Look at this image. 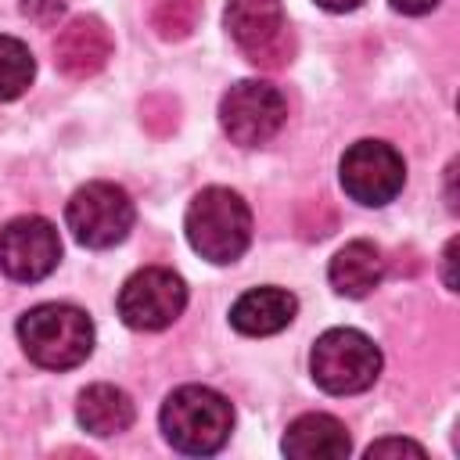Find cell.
I'll use <instances>...</instances> for the list:
<instances>
[{
  "mask_svg": "<svg viewBox=\"0 0 460 460\" xmlns=\"http://www.w3.org/2000/svg\"><path fill=\"white\" fill-rule=\"evenodd\" d=\"M338 180L352 201H359L367 208H381L399 198V190L406 183V162L385 140H356L341 155Z\"/></svg>",
  "mask_w": 460,
  "mask_h": 460,
  "instance_id": "cell-8",
  "label": "cell"
},
{
  "mask_svg": "<svg viewBox=\"0 0 460 460\" xmlns=\"http://www.w3.org/2000/svg\"><path fill=\"white\" fill-rule=\"evenodd\" d=\"M65 219L72 237L83 248H115L119 241H126V234L133 230V201L119 183L108 180H93L86 187H79L68 205H65Z\"/></svg>",
  "mask_w": 460,
  "mask_h": 460,
  "instance_id": "cell-5",
  "label": "cell"
},
{
  "mask_svg": "<svg viewBox=\"0 0 460 460\" xmlns=\"http://www.w3.org/2000/svg\"><path fill=\"white\" fill-rule=\"evenodd\" d=\"M183 230L201 259L226 266L237 262L252 244V208L230 187H205L187 205Z\"/></svg>",
  "mask_w": 460,
  "mask_h": 460,
  "instance_id": "cell-2",
  "label": "cell"
},
{
  "mask_svg": "<svg viewBox=\"0 0 460 460\" xmlns=\"http://www.w3.org/2000/svg\"><path fill=\"white\" fill-rule=\"evenodd\" d=\"M323 11H334V14H345V11H356L363 0H316Z\"/></svg>",
  "mask_w": 460,
  "mask_h": 460,
  "instance_id": "cell-22",
  "label": "cell"
},
{
  "mask_svg": "<svg viewBox=\"0 0 460 460\" xmlns=\"http://www.w3.org/2000/svg\"><path fill=\"white\" fill-rule=\"evenodd\" d=\"M187 305V284L165 266L137 270L119 291V316L133 331H162Z\"/></svg>",
  "mask_w": 460,
  "mask_h": 460,
  "instance_id": "cell-9",
  "label": "cell"
},
{
  "mask_svg": "<svg viewBox=\"0 0 460 460\" xmlns=\"http://www.w3.org/2000/svg\"><path fill=\"white\" fill-rule=\"evenodd\" d=\"M284 122H288V101L266 79H241L219 101V126L241 147L270 144Z\"/></svg>",
  "mask_w": 460,
  "mask_h": 460,
  "instance_id": "cell-6",
  "label": "cell"
},
{
  "mask_svg": "<svg viewBox=\"0 0 460 460\" xmlns=\"http://www.w3.org/2000/svg\"><path fill=\"white\" fill-rule=\"evenodd\" d=\"M424 456V446L420 442H410V438H381V442H370L367 446V460L374 456Z\"/></svg>",
  "mask_w": 460,
  "mask_h": 460,
  "instance_id": "cell-18",
  "label": "cell"
},
{
  "mask_svg": "<svg viewBox=\"0 0 460 460\" xmlns=\"http://www.w3.org/2000/svg\"><path fill=\"white\" fill-rule=\"evenodd\" d=\"M137 410H133V399L115 388V385H90L79 392L75 399V420L83 431L97 435V438H111L119 431H126L133 424Z\"/></svg>",
  "mask_w": 460,
  "mask_h": 460,
  "instance_id": "cell-15",
  "label": "cell"
},
{
  "mask_svg": "<svg viewBox=\"0 0 460 460\" xmlns=\"http://www.w3.org/2000/svg\"><path fill=\"white\" fill-rule=\"evenodd\" d=\"M223 25L252 65L284 68L291 61L295 47L280 0H226Z\"/></svg>",
  "mask_w": 460,
  "mask_h": 460,
  "instance_id": "cell-7",
  "label": "cell"
},
{
  "mask_svg": "<svg viewBox=\"0 0 460 460\" xmlns=\"http://www.w3.org/2000/svg\"><path fill=\"white\" fill-rule=\"evenodd\" d=\"M111 58V32L97 14H75L54 36V65L68 79L97 75Z\"/></svg>",
  "mask_w": 460,
  "mask_h": 460,
  "instance_id": "cell-11",
  "label": "cell"
},
{
  "mask_svg": "<svg viewBox=\"0 0 460 460\" xmlns=\"http://www.w3.org/2000/svg\"><path fill=\"white\" fill-rule=\"evenodd\" d=\"M453 259H456V237L446 244V252H442V280H446V288L449 291H456V277H453Z\"/></svg>",
  "mask_w": 460,
  "mask_h": 460,
  "instance_id": "cell-20",
  "label": "cell"
},
{
  "mask_svg": "<svg viewBox=\"0 0 460 460\" xmlns=\"http://www.w3.org/2000/svg\"><path fill=\"white\" fill-rule=\"evenodd\" d=\"M205 4L201 0H158L151 11V25L162 40H187L201 22Z\"/></svg>",
  "mask_w": 460,
  "mask_h": 460,
  "instance_id": "cell-17",
  "label": "cell"
},
{
  "mask_svg": "<svg viewBox=\"0 0 460 460\" xmlns=\"http://www.w3.org/2000/svg\"><path fill=\"white\" fill-rule=\"evenodd\" d=\"M22 352L47 370H72L93 352V320L68 302H43L18 320Z\"/></svg>",
  "mask_w": 460,
  "mask_h": 460,
  "instance_id": "cell-3",
  "label": "cell"
},
{
  "mask_svg": "<svg viewBox=\"0 0 460 460\" xmlns=\"http://www.w3.org/2000/svg\"><path fill=\"white\" fill-rule=\"evenodd\" d=\"M65 11V0H22V14L32 22H54Z\"/></svg>",
  "mask_w": 460,
  "mask_h": 460,
  "instance_id": "cell-19",
  "label": "cell"
},
{
  "mask_svg": "<svg viewBox=\"0 0 460 460\" xmlns=\"http://www.w3.org/2000/svg\"><path fill=\"white\" fill-rule=\"evenodd\" d=\"M385 277V255L370 241H349L345 248L334 252L327 266V280L338 295L345 298H367Z\"/></svg>",
  "mask_w": 460,
  "mask_h": 460,
  "instance_id": "cell-14",
  "label": "cell"
},
{
  "mask_svg": "<svg viewBox=\"0 0 460 460\" xmlns=\"http://www.w3.org/2000/svg\"><path fill=\"white\" fill-rule=\"evenodd\" d=\"M32 75H36L32 50L14 36H0V101L22 97L32 83Z\"/></svg>",
  "mask_w": 460,
  "mask_h": 460,
  "instance_id": "cell-16",
  "label": "cell"
},
{
  "mask_svg": "<svg viewBox=\"0 0 460 460\" xmlns=\"http://www.w3.org/2000/svg\"><path fill=\"white\" fill-rule=\"evenodd\" d=\"M298 313V298L284 288H252L244 291L234 305H230V323L234 331L248 334V338H266L284 331Z\"/></svg>",
  "mask_w": 460,
  "mask_h": 460,
  "instance_id": "cell-13",
  "label": "cell"
},
{
  "mask_svg": "<svg viewBox=\"0 0 460 460\" xmlns=\"http://www.w3.org/2000/svg\"><path fill=\"white\" fill-rule=\"evenodd\" d=\"M61 262L58 226L43 216H18L0 230V273L18 284L50 277Z\"/></svg>",
  "mask_w": 460,
  "mask_h": 460,
  "instance_id": "cell-10",
  "label": "cell"
},
{
  "mask_svg": "<svg viewBox=\"0 0 460 460\" xmlns=\"http://www.w3.org/2000/svg\"><path fill=\"white\" fill-rule=\"evenodd\" d=\"M162 435L176 453L212 456L226 446L234 431V406L223 392L208 385H183L165 395L158 413Z\"/></svg>",
  "mask_w": 460,
  "mask_h": 460,
  "instance_id": "cell-1",
  "label": "cell"
},
{
  "mask_svg": "<svg viewBox=\"0 0 460 460\" xmlns=\"http://www.w3.org/2000/svg\"><path fill=\"white\" fill-rule=\"evenodd\" d=\"M392 7L402 14H428L431 7H438V0H392Z\"/></svg>",
  "mask_w": 460,
  "mask_h": 460,
  "instance_id": "cell-21",
  "label": "cell"
},
{
  "mask_svg": "<svg viewBox=\"0 0 460 460\" xmlns=\"http://www.w3.org/2000/svg\"><path fill=\"white\" fill-rule=\"evenodd\" d=\"M280 449L291 460H345L352 453L349 428L331 413H302L288 424Z\"/></svg>",
  "mask_w": 460,
  "mask_h": 460,
  "instance_id": "cell-12",
  "label": "cell"
},
{
  "mask_svg": "<svg viewBox=\"0 0 460 460\" xmlns=\"http://www.w3.org/2000/svg\"><path fill=\"white\" fill-rule=\"evenodd\" d=\"M309 374L331 395L367 392L381 374V349L356 327H331L313 341Z\"/></svg>",
  "mask_w": 460,
  "mask_h": 460,
  "instance_id": "cell-4",
  "label": "cell"
}]
</instances>
